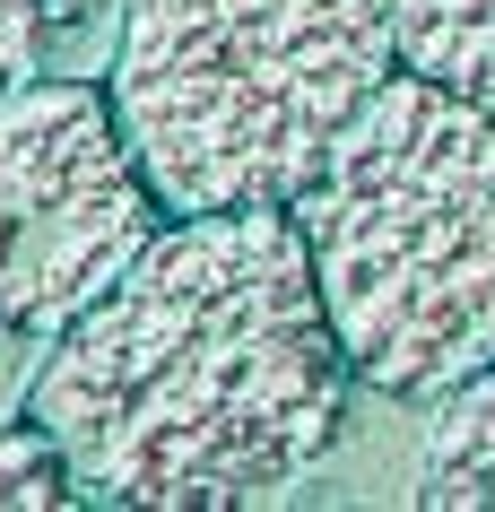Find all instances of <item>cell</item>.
I'll return each mask as SVG.
<instances>
[{"mask_svg":"<svg viewBox=\"0 0 495 512\" xmlns=\"http://www.w3.org/2000/svg\"><path fill=\"white\" fill-rule=\"evenodd\" d=\"M348 391L304 217L209 209L165 217L131 278L44 348L27 417L105 512H244L330 460Z\"/></svg>","mask_w":495,"mask_h":512,"instance_id":"6da1fadb","label":"cell"},{"mask_svg":"<svg viewBox=\"0 0 495 512\" xmlns=\"http://www.w3.org/2000/svg\"><path fill=\"white\" fill-rule=\"evenodd\" d=\"M348 374L443 408L495 365V113L391 70L296 200Z\"/></svg>","mask_w":495,"mask_h":512,"instance_id":"7a4b0ae2","label":"cell"},{"mask_svg":"<svg viewBox=\"0 0 495 512\" xmlns=\"http://www.w3.org/2000/svg\"><path fill=\"white\" fill-rule=\"evenodd\" d=\"M400 70L391 0H131L113 113L174 217L296 209Z\"/></svg>","mask_w":495,"mask_h":512,"instance_id":"3957f363","label":"cell"},{"mask_svg":"<svg viewBox=\"0 0 495 512\" xmlns=\"http://www.w3.org/2000/svg\"><path fill=\"white\" fill-rule=\"evenodd\" d=\"M165 217L113 87L53 70L18 87L0 105V339L53 348L131 278Z\"/></svg>","mask_w":495,"mask_h":512,"instance_id":"277c9868","label":"cell"},{"mask_svg":"<svg viewBox=\"0 0 495 512\" xmlns=\"http://www.w3.org/2000/svg\"><path fill=\"white\" fill-rule=\"evenodd\" d=\"M391 27L400 70H426L495 113V0H391Z\"/></svg>","mask_w":495,"mask_h":512,"instance_id":"5b68a950","label":"cell"},{"mask_svg":"<svg viewBox=\"0 0 495 512\" xmlns=\"http://www.w3.org/2000/svg\"><path fill=\"white\" fill-rule=\"evenodd\" d=\"M417 504H495V365L443 400L417 469Z\"/></svg>","mask_w":495,"mask_h":512,"instance_id":"8992f818","label":"cell"},{"mask_svg":"<svg viewBox=\"0 0 495 512\" xmlns=\"http://www.w3.org/2000/svg\"><path fill=\"white\" fill-rule=\"evenodd\" d=\"M87 504L70 452L53 443V426H35L18 408V426H0V512H70Z\"/></svg>","mask_w":495,"mask_h":512,"instance_id":"52a82bcc","label":"cell"},{"mask_svg":"<svg viewBox=\"0 0 495 512\" xmlns=\"http://www.w3.org/2000/svg\"><path fill=\"white\" fill-rule=\"evenodd\" d=\"M44 35H53V0H0V105L44 79Z\"/></svg>","mask_w":495,"mask_h":512,"instance_id":"ba28073f","label":"cell"}]
</instances>
